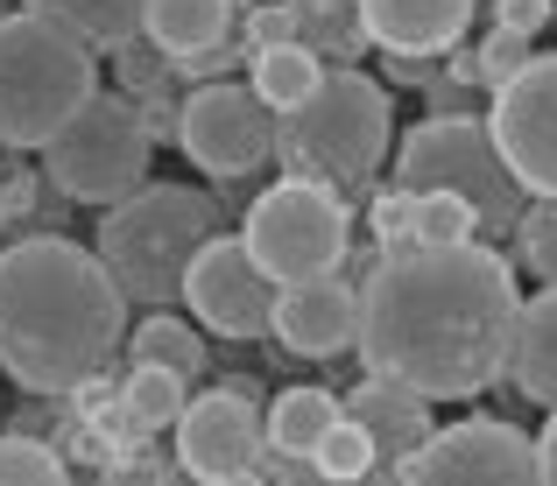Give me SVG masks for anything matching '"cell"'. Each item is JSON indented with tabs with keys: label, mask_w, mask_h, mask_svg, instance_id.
Segmentation results:
<instances>
[{
	"label": "cell",
	"mask_w": 557,
	"mask_h": 486,
	"mask_svg": "<svg viewBox=\"0 0 557 486\" xmlns=\"http://www.w3.org/2000/svg\"><path fill=\"white\" fill-rule=\"evenodd\" d=\"M121 402H127V416H135V431L149 437V431H170V423L184 416L190 381L170 374V366H135V374L121 381Z\"/></svg>",
	"instance_id": "obj_24"
},
{
	"label": "cell",
	"mask_w": 557,
	"mask_h": 486,
	"mask_svg": "<svg viewBox=\"0 0 557 486\" xmlns=\"http://www.w3.org/2000/svg\"><path fill=\"white\" fill-rule=\"evenodd\" d=\"M374 247L381 254H403V247H417V198H409V190H374Z\"/></svg>",
	"instance_id": "obj_30"
},
{
	"label": "cell",
	"mask_w": 557,
	"mask_h": 486,
	"mask_svg": "<svg viewBox=\"0 0 557 486\" xmlns=\"http://www.w3.org/2000/svg\"><path fill=\"white\" fill-rule=\"evenodd\" d=\"M480 0H360V28L388 57H437L466 36Z\"/></svg>",
	"instance_id": "obj_16"
},
{
	"label": "cell",
	"mask_w": 557,
	"mask_h": 486,
	"mask_svg": "<svg viewBox=\"0 0 557 486\" xmlns=\"http://www.w3.org/2000/svg\"><path fill=\"white\" fill-rule=\"evenodd\" d=\"M149 149L135 92H92L57 127V141H42V176L78 204H121L149 184Z\"/></svg>",
	"instance_id": "obj_7"
},
{
	"label": "cell",
	"mask_w": 557,
	"mask_h": 486,
	"mask_svg": "<svg viewBox=\"0 0 557 486\" xmlns=\"http://www.w3.org/2000/svg\"><path fill=\"white\" fill-rule=\"evenodd\" d=\"M135 107H141V127H149V141H177V127H184V99H170V85L141 92Z\"/></svg>",
	"instance_id": "obj_34"
},
{
	"label": "cell",
	"mask_w": 557,
	"mask_h": 486,
	"mask_svg": "<svg viewBox=\"0 0 557 486\" xmlns=\"http://www.w3.org/2000/svg\"><path fill=\"white\" fill-rule=\"evenodd\" d=\"M0 247H8V240H0Z\"/></svg>",
	"instance_id": "obj_38"
},
{
	"label": "cell",
	"mask_w": 557,
	"mask_h": 486,
	"mask_svg": "<svg viewBox=\"0 0 557 486\" xmlns=\"http://www.w3.org/2000/svg\"><path fill=\"white\" fill-rule=\"evenodd\" d=\"M127 352H135V366H170V374H184V381H198L205 374V338H198V324H184V317H170V311H149L127 332Z\"/></svg>",
	"instance_id": "obj_22"
},
{
	"label": "cell",
	"mask_w": 557,
	"mask_h": 486,
	"mask_svg": "<svg viewBox=\"0 0 557 486\" xmlns=\"http://www.w3.org/2000/svg\"><path fill=\"white\" fill-rule=\"evenodd\" d=\"M297 14V42H311L318 57H360L368 28H360V0H289Z\"/></svg>",
	"instance_id": "obj_23"
},
{
	"label": "cell",
	"mask_w": 557,
	"mask_h": 486,
	"mask_svg": "<svg viewBox=\"0 0 557 486\" xmlns=\"http://www.w3.org/2000/svg\"><path fill=\"white\" fill-rule=\"evenodd\" d=\"M339 416H354L360 431H368L374 459L388 465V473H403L409 451H423V437L437 431L431 402H423L417 388H403V381H388V374H360L354 388L339 395Z\"/></svg>",
	"instance_id": "obj_15"
},
{
	"label": "cell",
	"mask_w": 557,
	"mask_h": 486,
	"mask_svg": "<svg viewBox=\"0 0 557 486\" xmlns=\"http://www.w3.org/2000/svg\"><path fill=\"white\" fill-rule=\"evenodd\" d=\"M395 121H388V92L368 71H325L318 92L304 107L275 113V155L289 162V176L332 184L339 198H360L374 184V170L388 162Z\"/></svg>",
	"instance_id": "obj_4"
},
{
	"label": "cell",
	"mask_w": 557,
	"mask_h": 486,
	"mask_svg": "<svg viewBox=\"0 0 557 486\" xmlns=\"http://www.w3.org/2000/svg\"><path fill=\"white\" fill-rule=\"evenodd\" d=\"M113 71H121V92H135V99L177 78V64H170V50H163L156 36H141V28H135L127 42H113Z\"/></svg>",
	"instance_id": "obj_29"
},
{
	"label": "cell",
	"mask_w": 557,
	"mask_h": 486,
	"mask_svg": "<svg viewBox=\"0 0 557 486\" xmlns=\"http://www.w3.org/2000/svg\"><path fill=\"white\" fill-rule=\"evenodd\" d=\"M255 381H219L212 395H198V402H184L177 416V459L190 479H212V486H233L255 473L261 459V409H255Z\"/></svg>",
	"instance_id": "obj_13"
},
{
	"label": "cell",
	"mask_w": 557,
	"mask_h": 486,
	"mask_svg": "<svg viewBox=\"0 0 557 486\" xmlns=\"http://www.w3.org/2000/svg\"><path fill=\"white\" fill-rule=\"evenodd\" d=\"M304 465H311L318 479H332V486H360V479H368L381 459H374L368 431H360L354 416H339V423H332L325 437H318V451H311V459H304Z\"/></svg>",
	"instance_id": "obj_25"
},
{
	"label": "cell",
	"mask_w": 557,
	"mask_h": 486,
	"mask_svg": "<svg viewBox=\"0 0 557 486\" xmlns=\"http://www.w3.org/2000/svg\"><path fill=\"white\" fill-rule=\"evenodd\" d=\"M332 423H339V395L332 388H283L269 402V416H261V437H269L283 459H311Z\"/></svg>",
	"instance_id": "obj_19"
},
{
	"label": "cell",
	"mask_w": 557,
	"mask_h": 486,
	"mask_svg": "<svg viewBox=\"0 0 557 486\" xmlns=\"http://www.w3.org/2000/svg\"><path fill=\"white\" fill-rule=\"evenodd\" d=\"M184 303H190V317L219 338H269L275 275L247 254V240L212 233V240L198 247V261H190V275H184Z\"/></svg>",
	"instance_id": "obj_12"
},
{
	"label": "cell",
	"mask_w": 557,
	"mask_h": 486,
	"mask_svg": "<svg viewBox=\"0 0 557 486\" xmlns=\"http://www.w3.org/2000/svg\"><path fill=\"white\" fill-rule=\"evenodd\" d=\"M269 338L297 360H332L354 352L360 338V283H346V269L311 275V283H283L269 311Z\"/></svg>",
	"instance_id": "obj_14"
},
{
	"label": "cell",
	"mask_w": 557,
	"mask_h": 486,
	"mask_svg": "<svg viewBox=\"0 0 557 486\" xmlns=\"http://www.w3.org/2000/svg\"><path fill=\"white\" fill-rule=\"evenodd\" d=\"M0 486H71V473H64V459H57L42 437L8 431L0 437Z\"/></svg>",
	"instance_id": "obj_27"
},
{
	"label": "cell",
	"mask_w": 557,
	"mask_h": 486,
	"mask_svg": "<svg viewBox=\"0 0 557 486\" xmlns=\"http://www.w3.org/2000/svg\"><path fill=\"white\" fill-rule=\"evenodd\" d=\"M318 78H325V57H318L311 42H275V50L247 57V85H255L261 107H275V113L304 107V99L318 92Z\"/></svg>",
	"instance_id": "obj_20"
},
{
	"label": "cell",
	"mask_w": 557,
	"mask_h": 486,
	"mask_svg": "<svg viewBox=\"0 0 557 486\" xmlns=\"http://www.w3.org/2000/svg\"><path fill=\"white\" fill-rule=\"evenodd\" d=\"M22 8L57 22V28H71V36H85L92 50H113V42H127L141 28L149 0H22Z\"/></svg>",
	"instance_id": "obj_21"
},
{
	"label": "cell",
	"mask_w": 557,
	"mask_h": 486,
	"mask_svg": "<svg viewBox=\"0 0 557 486\" xmlns=\"http://www.w3.org/2000/svg\"><path fill=\"white\" fill-rule=\"evenodd\" d=\"M480 240V212L451 190H423L417 198V247H466Z\"/></svg>",
	"instance_id": "obj_26"
},
{
	"label": "cell",
	"mask_w": 557,
	"mask_h": 486,
	"mask_svg": "<svg viewBox=\"0 0 557 486\" xmlns=\"http://www.w3.org/2000/svg\"><path fill=\"white\" fill-rule=\"evenodd\" d=\"M522 289L502 247H403L360 283V366L417 388L423 402H466L508 374Z\"/></svg>",
	"instance_id": "obj_1"
},
{
	"label": "cell",
	"mask_w": 557,
	"mask_h": 486,
	"mask_svg": "<svg viewBox=\"0 0 557 486\" xmlns=\"http://www.w3.org/2000/svg\"><path fill=\"white\" fill-rule=\"evenodd\" d=\"M177 149L212 184H240V176H255L275 155V107H261L255 85H233V78L198 85V92H184Z\"/></svg>",
	"instance_id": "obj_9"
},
{
	"label": "cell",
	"mask_w": 557,
	"mask_h": 486,
	"mask_svg": "<svg viewBox=\"0 0 557 486\" xmlns=\"http://www.w3.org/2000/svg\"><path fill=\"white\" fill-rule=\"evenodd\" d=\"M247 254L275 275V283H311V275L346 269V247H354V212L332 184H311V176H283L275 190H261L247 204L240 226Z\"/></svg>",
	"instance_id": "obj_8"
},
{
	"label": "cell",
	"mask_w": 557,
	"mask_h": 486,
	"mask_svg": "<svg viewBox=\"0 0 557 486\" xmlns=\"http://www.w3.org/2000/svg\"><path fill=\"white\" fill-rule=\"evenodd\" d=\"M395 486H544L536 437H522L516 423H494V416H466L451 431L423 437V451H409Z\"/></svg>",
	"instance_id": "obj_10"
},
{
	"label": "cell",
	"mask_w": 557,
	"mask_h": 486,
	"mask_svg": "<svg viewBox=\"0 0 557 486\" xmlns=\"http://www.w3.org/2000/svg\"><path fill=\"white\" fill-rule=\"evenodd\" d=\"M516 254H522V269H530L536 283H557V198L522 204V219H516Z\"/></svg>",
	"instance_id": "obj_28"
},
{
	"label": "cell",
	"mask_w": 557,
	"mask_h": 486,
	"mask_svg": "<svg viewBox=\"0 0 557 486\" xmlns=\"http://www.w3.org/2000/svg\"><path fill=\"white\" fill-rule=\"evenodd\" d=\"M219 233V198L198 184H141L135 198L107 204L99 219V247L107 275L121 283L127 303L141 311H170L184 297V275L198 261V247Z\"/></svg>",
	"instance_id": "obj_3"
},
{
	"label": "cell",
	"mask_w": 557,
	"mask_h": 486,
	"mask_svg": "<svg viewBox=\"0 0 557 486\" xmlns=\"http://www.w3.org/2000/svg\"><path fill=\"white\" fill-rule=\"evenodd\" d=\"M395 190L423 198V190H451L480 212V240H508L522 219V198L530 190L508 176L502 149H494V127L480 113H437V121H417L395 149Z\"/></svg>",
	"instance_id": "obj_6"
},
{
	"label": "cell",
	"mask_w": 557,
	"mask_h": 486,
	"mask_svg": "<svg viewBox=\"0 0 557 486\" xmlns=\"http://www.w3.org/2000/svg\"><path fill=\"white\" fill-rule=\"evenodd\" d=\"M544 22H550V0H502V28H516V36H536Z\"/></svg>",
	"instance_id": "obj_35"
},
{
	"label": "cell",
	"mask_w": 557,
	"mask_h": 486,
	"mask_svg": "<svg viewBox=\"0 0 557 486\" xmlns=\"http://www.w3.org/2000/svg\"><path fill=\"white\" fill-rule=\"evenodd\" d=\"M0 14H8V8H0Z\"/></svg>",
	"instance_id": "obj_37"
},
{
	"label": "cell",
	"mask_w": 557,
	"mask_h": 486,
	"mask_svg": "<svg viewBox=\"0 0 557 486\" xmlns=\"http://www.w3.org/2000/svg\"><path fill=\"white\" fill-rule=\"evenodd\" d=\"M127 346V297L107 261L64 233L0 247V374L28 395H71Z\"/></svg>",
	"instance_id": "obj_2"
},
{
	"label": "cell",
	"mask_w": 557,
	"mask_h": 486,
	"mask_svg": "<svg viewBox=\"0 0 557 486\" xmlns=\"http://www.w3.org/2000/svg\"><path fill=\"white\" fill-rule=\"evenodd\" d=\"M233 14H240V0H149L141 8V36H156L170 57H190V50L226 42Z\"/></svg>",
	"instance_id": "obj_18"
},
{
	"label": "cell",
	"mask_w": 557,
	"mask_h": 486,
	"mask_svg": "<svg viewBox=\"0 0 557 486\" xmlns=\"http://www.w3.org/2000/svg\"><path fill=\"white\" fill-rule=\"evenodd\" d=\"M36 190H42V170H22V162H0V226H8V219H22L28 204H36Z\"/></svg>",
	"instance_id": "obj_33"
},
{
	"label": "cell",
	"mask_w": 557,
	"mask_h": 486,
	"mask_svg": "<svg viewBox=\"0 0 557 486\" xmlns=\"http://www.w3.org/2000/svg\"><path fill=\"white\" fill-rule=\"evenodd\" d=\"M240 36L255 42V50H275V42H297V14H289V0L283 8H247V22H240Z\"/></svg>",
	"instance_id": "obj_32"
},
{
	"label": "cell",
	"mask_w": 557,
	"mask_h": 486,
	"mask_svg": "<svg viewBox=\"0 0 557 486\" xmlns=\"http://www.w3.org/2000/svg\"><path fill=\"white\" fill-rule=\"evenodd\" d=\"M530 57H536V50H530V36H516V28H494V36L473 50V64H480V85H494V92H502V85L516 78V71L530 64Z\"/></svg>",
	"instance_id": "obj_31"
},
{
	"label": "cell",
	"mask_w": 557,
	"mask_h": 486,
	"mask_svg": "<svg viewBox=\"0 0 557 486\" xmlns=\"http://www.w3.org/2000/svg\"><path fill=\"white\" fill-rule=\"evenodd\" d=\"M99 92V57L85 36L14 8L0 14V149H42Z\"/></svg>",
	"instance_id": "obj_5"
},
{
	"label": "cell",
	"mask_w": 557,
	"mask_h": 486,
	"mask_svg": "<svg viewBox=\"0 0 557 486\" xmlns=\"http://www.w3.org/2000/svg\"><path fill=\"white\" fill-rule=\"evenodd\" d=\"M536 473H544V486H557V409H550L544 437H536Z\"/></svg>",
	"instance_id": "obj_36"
},
{
	"label": "cell",
	"mask_w": 557,
	"mask_h": 486,
	"mask_svg": "<svg viewBox=\"0 0 557 486\" xmlns=\"http://www.w3.org/2000/svg\"><path fill=\"white\" fill-rule=\"evenodd\" d=\"M508 381L522 388V402L557 409V283L544 297H522L516 346H508Z\"/></svg>",
	"instance_id": "obj_17"
},
{
	"label": "cell",
	"mask_w": 557,
	"mask_h": 486,
	"mask_svg": "<svg viewBox=\"0 0 557 486\" xmlns=\"http://www.w3.org/2000/svg\"><path fill=\"white\" fill-rule=\"evenodd\" d=\"M494 149L530 198H557V57H530L487 107Z\"/></svg>",
	"instance_id": "obj_11"
}]
</instances>
